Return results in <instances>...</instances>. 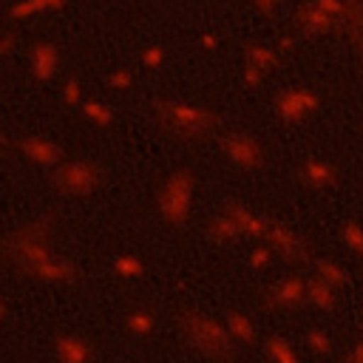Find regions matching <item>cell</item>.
I'll return each mask as SVG.
<instances>
[{
  "instance_id": "obj_19",
  "label": "cell",
  "mask_w": 363,
  "mask_h": 363,
  "mask_svg": "<svg viewBox=\"0 0 363 363\" xmlns=\"http://www.w3.org/2000/svg\"><path fill=\"white\" fill-rule=\"evenodd\" d=\"M352 34L354 51H357V62L363 68V0H349V11H346V28Z\"/></svg>"
},
{
  "instance_id": "obj_36",
  "label": "cell",
  "mask_w": 363,
  "mask_h": 363,
  "mask_svg": "<svg viewBox=\"0 0 363 363\" xmlns=\"http://www.w3.org/2000/svg\"><path fill=\"white\" fill-rule=\"evenodd\" d=\"M349 354H352V357H354L357 363H363V337H360V340H357V343L352 346V352H349Z\"/></svg>"
},
{
  "instance_id": "obj_25",
  "label": "cell",
  "mask_w": 363,
  "mask_h": 363,
  "mask_svg": "<svg viewBox=\"0 0 363 363\" xmlns=\"http://www.w3.org/2000/svg\"><path fill=\"white\" fill-rule=\"evenodd\" d=\"M82 113H85L88 122H94V125H99V128H108V125L113 122V108L105 105V102H99V99L82 102Z\"/></svg>"
},
{
  "instance_id": "obj_35",
  "label": "cell",
  "mask_w": 363,
  "mask_h": 363,
  "mask_svg": "<svg viewBox=\"0 0 363 363\" xmlns=\"http://www.w3.org/2000/svg\"><path fill=\"white\" fill-rule=\"evenodd\" d=\"M252 3H255V9H258L261 14H272L284 0H252Z\"/></svg>"
},
{
  "instance_id": "obj_40",
  "label": "cell",
  "mask_w": 363,
  "mask_h": 363,
  "mask_svg": "<svg viewBox=\"0 0 363 363\" xmlns=\"http://www.w3.org/2000/svg\"><path fill=\"white\" fill-rule=\"evenodd\" d=\"M3 312H6V306H3V301H0V320H3Z\"/></svg>"
},
{
  "instance_id": "obj_22",
  "label": "cell",
  "mask_w": 363,
  "mask_h": 363,
  "mask_svg": "<svg viewBox=\"0 0 363 363\" xmlns=\"http://www.w3.org/2000/svg\"><path fill=\"white\" fill-rule=\"evenodd\" d=\"M153 326H156V315L150 309H130L125 315V329L133 337H147L153 332Z\"/></svg>"
},
{
  "instance_id": "obj_39",
  "label": "cell",
  "mask_w": 363,
  "mask_h": 363,
  "mask_svg": "<svg viewBox=\"0 0 363 363\" xmlns=\"http://www.w3.org/2000/svg\"><path fill=\"white\" fill-rule=\"evenodd\" d=\"M343 363H357V360H354V357H352V354H349V357H346V360H343Z\"/></svg>"
},
{
  "instance_id": "obj_7",
  "label": "cell",
  "mask_w": 363,
  "mask_h": 363,
  "mask_svg": "<svg viewBox=\"0 0 363 363\" xmlns=\"http://www.w3.org/2000/svg\"><path fill=\"white\" fill-rule=\"evenodd\" d=\"M320 108V96L312 91V88H303V85H295V88H286L275 96V113L278 119L284 122H303L309 119L315 111Z\"/></svg>"
},
{
  "instance_id": "obj_12",
  "label": "cell",
  "mask_w": 363,
  "mask_h": 363,
  "mask_svg": "<svg viewBox=\"0 0 363 363\" xmlns=\"http://www.w3.org/2000/svg\"><path fill=\"white\" fill-rule=\"evenodd\" d=\"M221 210H224V213H230V216L235 218V224L241 227V235H250V238H264L269 218H264V216L252 213V210H250L244 201H238V199H224V207H221Z\"/></svg>"
},
{
  "instance_id": "obj_11",
  "label": "cell",
  "mask_w": 363,
  "mask_h": 363,
  "mask_svg": "<svg viewBox=\"0 0 363 363\" xmlns=\"http://www.w3.org/2000/svg\"><path fill=\"white\" fill-rule=\"evenodd\" d=\"M54 357L57 363H94V346L74 332L54 337Z\"/></svg>"
},
{
  "instance_id": "obj_26",
  "label": "cell",
  "mask_w": 363,
  "mask_h": 363,
  "mask_svg": "<svg viewBox=\"0 0 363 363\" xmlns=\"http://www.w3.org/2000/svg\"><path fill=\"white\" fill-rule=\"evenodd\" d=\"M303 340H306V346H309V352H312V354H320V357H323V354H329V352L335 349V343H332V337H329V335H326L323 329H309Z\"/></svg>"
},
{
  "instance_id": "obj_8",
  "label": "cell",
  "mask_w": 363,
  "mask_h": 363,
  "mask_svg": "<svg viewBox=\"0 0 363 363\" xmlns=\"http://www.w3.org/2000/svg\"><path fill=\"white\" fill-rule=\"evenodd\" d=\"M264 244L281 255L284 261H303L306 258V241L289 230L286 224H278V221H269L267 224V233H264Z\"/></svg>"
},
{
  "instance_id": "obj_33",
  "label": "cell",
  "mask_w": 363,
  "mask_h": 363,
  "mask_svg": "<svg viewBox=\"0 0 363 363\" xmlns=\"http://www.w3.org/2000/svg\"><path fill=\"white\" fill-rule=\"evenodd\" d=\"M62 3H65V0H28V3L17 6L14 14H28V11H40V9H57V6H62Z\"/></svg>"
},
{
  "instance_id": "obj_28",
  "label": "cell",
  "mask_w": 363,
  "mask_h": 363,
  "mask_svg": "<svg viewBox=\"0 0 363 363\" xmlns=\"http://www.w3.org/2000/svg\"><path fill=\"white\" fill-rule=\"evenodd\" d=\"M320 11H326V14H332V17H337L340 23H343V28H346V11H349V0H312Z\"/></svg>"
},
{
  "instance_id": "obj_24",
  "label": "cell",
  "mask_w": 363,
  "mask_h": 363,
  "mask_svg": "<svg viewBox=\"0 0 363 363\" xmlns=\"http://www.w3.org/2000/svg\"><path fill=\"white\" fill-rule=\"evenodd\" d=\"M315 275H318L320 281L332 284L335 289L349 281V278H346V269H343L337 261H332V258H318V261H315Z\"/></svg>"
},
{
  "instance_id": "obj_29",
  "label": "cell",
  "mask_w": 363,
  "mask_h": 363,
  "mask_svg": "<svg viewBox=\"0 0 363 363\" xmlns=\"http://www.w3.org/2000/svg\"><path fill=\"white\" fill-rule=\"evenodd\" d=\"M272 250L267 247V244H261V247H255V250H250V258H247V264L252 267V269H267L269 264H272Z\"/></svg>"
},
{
  "instance_id": "obj_13",
  "label": "cell",
  "mask_w": 363,
  "mask_h": 363,
  "mask_svg": "<svg viewBox=\"0 0 363 363\" xmlns=\"http://www.w3.org/2000/svg\"><path fill=\"white\" fill-rule=\"evenodd\" d=\"M20 150H23L26 159H31V162H37L43 167H57L62 162V147L54 145V142H48V139H43V136H26V139H20Z\"/></svg>"
},
{
  "instance_id": "obj_14",
  "label": "cell",
  "mask_w": 363,
  "mask_h": 363,
  "mask_svg": "<svg viewBox=\"0 0 363 363\" xmlns=\"http://www.w3.org/2000/svg\"><path fill=\"white\" fill-rule=\"evenodd\" d=\"M298 176H301L303 184H309L315 190H326V187H335L337 184V170L329 162H323V159H306L301 164Z\"/></svg>"
},
{
  "instance_id": "obj_2",
  "label": "cell",
  "mask_w": 363,
  "mask_h": 363,
  "mask_svg": "<svg viewBox=\"0 0 363 363\" xmlns=\"http://www.w3.org/2000/svg\"><path fill=\"white\" fill-rule=\"evenodd\" d=\"M182 329L187 335V343L199 354H204L210 360H233L235 340L221 320L201 315V312H187V315H182Z\"/></svg>"
},
{
  "instance_id": "obj_30",
  "label": "cell",
  "mask_w": 363,
  "mask_h": 363,
  "mask_svg": "<svg viewBox=\"0 0 363 363\" xmlns=\"http://www.w3.org/2000/svg\"><path fill=\"white\" fill-rule=\"evenodd\" d=\"M162 62H164V48H162V45H147V48L142 51V65H145V68L156 71V68H162Z\"/></svg>"
},
{
  "instance_id": "obj_32",
  "label": "cell",
  "mask_w": 363,
  "mask_h": 363,
  "mask_svg": "<svg viewBox=\"0 0 363 363\" xmlns=\"http://www.w3.org/2000/svg\"><path fill=\"white\" fill-rule=\"evenodd\" d=\"M108 85H111L113 91H125V88L133 85V74H130L128 68H116V71L108 77Z\"/></svg>"
},
{
  "instance_id": "obj_4",
  "label": "cell",
  "mask_w": 363,
  "mask_h": 363,
  "mask_svg": "<svg viewBox=\"0 0 363 363\" xmlns=\"http://www.w3.org/2000/svg\"><path fill=\"white\" fill-rule=\"evenodd\" d=\"M193 193H196V173L190 167L173 170L159 193H156V210L170 227H184L193 213Z\"/></svg>"
},
{
  "instance_id": "obj_20",
  "label": "cell",
  "mask_w": 363,
  "mask_h": 363,
  "mask_svg": "<svg viewBox=\"0 0 363 363\" xmlns=\"http://www.w3.org/2000/svg\"><path fill=\"white\" fill-rule=\"evenodd\" d=\"M207 233H210V238L216 241V244H227V241H235V238H241V227L235 224V218L230 216V213H218V216H213L210 218V227H207Z\"/></svg>"
},
{
  "instance_id": "obj_10",
  "label": "cell",
  "mask_w": 363,
  "mask_h": 363,
  "mask_svg": "<svg viewBox=\"0 0 363 363\" xmlns=\"http://www.w3.org/2000/svg\"><path fill=\"white\" fill-rule=\"evenodd\" d=\"M303 301H306V281L301 275L281 278L269 289V298H267V303L269 306H278V309H298Z\"/></svg>"
},
{
  "instance_id": "obj_34",
  "label": "cell",
  "mask_w": 363,
  "mask_h": 363,
  "mask_svg": "<svg viewBox=\"0 0 363 363\" xmlns=\"http://www.w3.org/2000/svg\"><path fill=\"white\" fill-rule=\"evenodd\" d=\"M62 99H65L68 105H79V82H77V79H68V82L62 85Z\"/></svg>"
},
{
  "instance_id": "obj_9",
  "label": "cell",
  "mask_w": 363,
  "mask_h": 363,
  "mask_svg": "<svg viewBox=\"0 0 363 363\" xmlns=\"http://www.w3.org/2000/svg\"><path fill=\"white\" fill-rule=\"evenodd\" d=\"M295 23H298V31H301V34H306V37H329V34L343 31V23H340L337 17H332V14L320 11L312 0H309V3H303V6L298 9Z\"/></svg>"
},
{
  "instance_id": "obj_3",
  "label": "cell",
  "mask_w": 363,
  "mask_h": 363,
  "mask_svg": "<svg viewBox=\"0 0 363 363\" xmlns=\"http://www.w3.org/2000/svg\"><path fill=\"white\" fill-rule=\"evenodd\" d=\"M156 113L182 139H204V136H213V130L218 128V113L193 102L162 99L156 102Z\"/></svg>"
},
{
  "instance_id": "obj_18",
  "label": "cell",
  "mask_w": 363,
  "mask_h": 363,
  "mask_svg": "<svg viewBox=\"0 0 363 363\" xmlns=\"http://www.w3.org/2000/svg\"><path fill=\"white\" fill-rule=\"evenodd\" d=\"M306 303H312V306H315V309H320V312L335 309V303H337L335 286H332V284H326V281H320V278L315 275L312 281H306Z\"/></svg>"
},
{
  "instance_id": "obj_17",
  "label": "cell",
  "mask_w": 363,
  "mask_h": 363,
  "mask_svg": "<svg viewBox=\"0 0 363 363\" xmlns=\"http://www.w3.org/2000/svg\"><path fill=\"white\" fill-rule=\"evenodd\" d=\"M224 326H227V332L233 335L235 343H255V340H258L255 323L250 320V315H244V312H238V309H230V312L224 315Z\"/></svg>"
},
{
  "instance_id": "obj_15",
  "label": "cell",
  "mask_w": 363,
  "mask_h": 363,
  "mask_svg": "<svg viewBox=\"0 0 363 363\" xmlns=\"http://www.w3.org/2000/svg\"><path fill=\"white\" fill-rule=\"evenodd\" d=\"M57 65H60L57 48L51 43H37L31 51V74L37 79H51L57 74Z\"/></svg>"
},
{
  "instance_id": "obj_6",
  "label": "cell",
  "mask_w": 363,
  "mask_h": 363,
  "mask_svg": "<svg viewBox=\"0 0 363 363\" xmlns=\"http://www.w3.org/2000/svg\"><path fill=\"white\" fill-rule=\"evenodd\" d=\"M218 147L227 156V162L238 170H261L267 164V153L261 142L247 130H227L218 136Z\"/></svg>"
},
{
  "instance_id": "obj_21",
  "label": "cell",
  "mask_w": 363,
  "mask_h": 363,
  "mask_svg": "<svg viewBox=\"0 0 363 363\" xmlns=\"http://www.w3.org/2000/svg\"><path fill=\"white\" fill-rule=\"evenodd\" d=\"M264 354L269 357V363H301V357L295 354V349L289 346V340L281 337V335H269L264 340Z\"/></svg>"
},
{
  "instance_id": "obj_38",
  "label": "cell",
  "mask_w": 363,
  "mask_h": 363,
  "mask_svg": "<svg viewBox=\"0 0 363 363\" xmlns=\"http://www.w3.org/2000/svg\"><path fill=\"white\" fill-rule=\"evenodd\" d=\"M292 48V37H281V43H278V51H289Z\"/></svg>"
},
{
  "instance_id": "obj_5",
  "label": "cell",
  "mask_w": 363,
  "mask_h": 363,
  "mask_svg": "<svg viewBox=\"0 0 363 363\" xmlns=\"http://www.w3.org/2000/svg\"><path fill=\"white\" fill-rule=\"evenodd\" d=\"M102 179H105L102 167L88 159L60 162L51 173V184L65 196H88L102 184Z\"/></svg>"
},
{
  "instance_id": "obj_31",
  "label": "cell",
  "mask_w": 363,
  "mask_h": 363,
  "mask_svg": "<svg viewBox=\"0 0 363 363\" xmlns=\"http://www.w3.org/2000/svg\"><path fill=\"white\" fill-rule=\"evenodd\" d=\"M264 79H267V74H264L261 68H255V65H247V62H244V68H241V82H244L247 88H258Z\"/></svg>"
},
{
  "instance_id": "obj_41",
  "label": "cell",
  "mask_w": 363,
  "mask_h": 363,
  "mask_svg": "<svg viewBox=\"0 0 363 363\" xmlns=\"http://www.w3.org/2000/svg\"><path fill=\"white\" fill-rule=\"evenodd\" d=\"M360 332H363V318H360Z\"/></svg>"
},
{
  "instance_id": "obj_1",
  "label": "cell",
  "mask_w": 363,
  "mask_h": 363,
  "mask_svg": "<svg viewBox=\"0 0 363 363\" xmlns=\"http://www.w3.org/2000/svg\"><path fill=\"white\" fill-rule=\"evenodd\" d=\"M0 252L11 264H17L26 275L48 281V284H71L79 275L74 261L51 255V221L48 218L31 221L14 230L11 235H6L0 241Z\"/></svg>"
},
{
  "instance_id": "obj_23",
  "label": "cell",
  "mask_w": 363,
  "mask_h": 363,
  "mask_svg": "<svg viewBox=\"0 0 363 363\" xmlns=\"http://www.w3.org/2000/svg\"><path fill=\"white\" fill-rule=\"evenodd\" d=\"M111 267H113V272H116L119 278H125V281H136V278L145 275V261H142L139 255H133V252L116 255V258L111 261Z\"/></svg>"
},
{
  "instance_id": "obj_16",
  "label": "cell",
  "mask_w": 363,
  "mask_h": 363,
  "mask_svg": "<svg viewBox=\"0 0 363 363\" xmlns=\"http://www.w3.org/2000/svg\"><path fill=\"white\" fill-rule=\"evenodd\" d=\"M244 62L261 68L264 74H269V71L278 68L281 51H278V48H269V45H261V43H247V45H244Z\"/></svg>"
},
{
  "instance_id": "obj_37",
  "label": "cell",
  "mask_w": 363,
  "mask_h": 363,
  "mask_svg": "<svg viewBox=\"0 0 363 363\" xmlns=\"http://www.w3.org/2000/svg\"><path fill=\"white\" fill-rule=\"evenodd\" d=\"M201 45H204V48H207V51H213V48H216V45H218V40H216V37H213V34H204V37H201Z\"/></svg>"
},
{
  "instance_id": "obj_27",
  "label": "cell",
  "mask_w": 363,
  "mask_h": 363,
  "mask_svg": "<svg viewBox=\"0 0 363 363\" xmlns=\"http://www.w3.org/2000/svg\"><path fill=\"white\" fill-rule=\"evenodd\" d=\"M343 244H346V250H352L354 255H363V224L346 221V224H343Z\"/></svg>"
}]
</instances>
